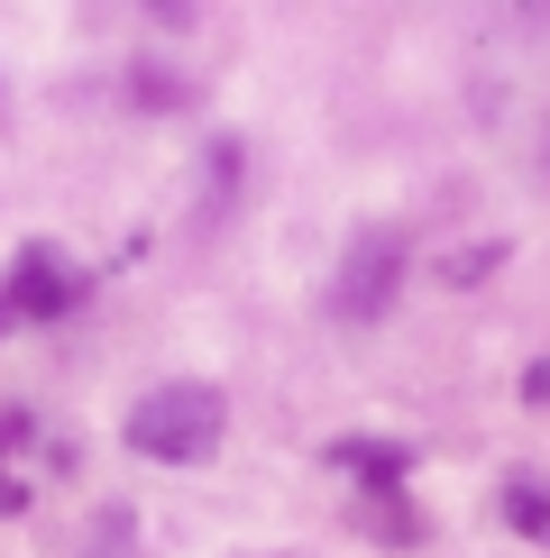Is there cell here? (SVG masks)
I'll use <instances>...</instances> for the list:
<instances>
[{
	"mask_svg": "<svg viewBox=\"0 0 550 558\" xmlns=\"http://www.w3.org/2000/svg\"><path fill=\"white\" fill-rule=\"evenodd\" d=\"M358 531H367V541H385V549H412V541H422V513H412L404 495H367L358 504Z\"/></svg>",
	"mask_w": 550,
	"mask_h": 558,
	"instance_id": "cell-5",
	"label": "cell"
},
{
	"mask_svg": "<svg viewBox=\"0 0 550 558\" xmlns=\"http://www.w3.org/2000/svg\"><path fill=\"white\" fill-rule=\"evenodd\" d=\"M0 330H19V320H10V302H0Z\"/></svg>",
	"mask_w": 550,
	"mask_h": 558,
	"instance_id": "cell-10",
	"label": "cell"
},
{
	"mask_svg": "<svg viewBox=\"0 0 550 558\" xmlns=\"http://www.w3.org/2000/svg\"><path fill=\"white\" fill-rule=\"evenodd\" d=\"M504 531H523V541L550 549V485L541 476H504Z\"/></svg>",
	"mask_w": 550,
	"mask_h": 558,
	"instance_id": "cell-6",
	"label": "cell"
},
{
	"mask_svg": "<svg viewBox=\"0 0 550 558\" xmlns=\"http://www.w3.org/2000/svg\"><path fill=\"white\" fill-rule=\"evenodd\" d=\"M220 422H229V403L212 385H156L129 403V449L156 458V468H193V458L220 449Z\"/></svg>",
	"mask_w": 550,
	"mask_h": 558,
	"instance_id": "cell-1",
	"label": "cell"
},
{
	"mask_svg": "<svg viewBox=\"0 0 550 558\" xmlns=\"http://www.w3.org/2000/svg\"><path fill=\"white\" fill-rule=\"evenodd\" d=\"M504 257H514V239H468V247H450V257H441V284L450 293H477Z\"/></svg>",
	"mask_w": 550,
	"mask_h": 558,
	"instance_id": "cell-7",
	"label": "cell"
},
{
	"mask_svg": "<svg viewBox=\"0 0 550 558\" xmlns=\"http://www.w3.org/2000/svg\"><path fill=\"white\" fill-rule=\"evenodd\" d=\"M331 468H349L367 495H395V485L412 476V449L404 439H331Z\"/></svg>",
	"mask_w": 550,
	"mask_h": 558,
	"instance_id": "cell-4",
	"label": "cell"
},
{
	"mask_svg": "<svg viewBox=\"0 0 550 558\" xmlns=\"http://www.w3.org/2000/svg\"><path fill=\"white\" fill-rule=\"evenodd\" d=\"M514 385H523V403H550V366H523Z\"/></svg>",
	"mask_w": 550,
	"mask_h": 558,
	"instance_id": "cell-9",
	"label": "cell"
},
{
	"mask_svg": "<svg viewBox=\"0 0 550 558\" xmlns=\"http://www.w3.org/2000/svg\"><path fill=\"white\" fill-rule=\"evenodd\" d=\"M404 266H412V239L404 229H358L349 239V257H339V275H331V312L339 320H385L395 312V293H404Z\"/></svg>",
	"mask_w": 550,
	"mask_h": 558,
	"instance_id": "cell-2",
	"label": "cell"
},
{
	"mask_svg": "<svg viewBox=\"0 0 550 558\" xmlns=\"http://www.w3.org/2000/svg\"><path fill=\"white\" fill-rule=\"evenodd\" d=\"M0 302H10V320H64L83 302V275L56 257V247H19L10 284H0Z\"/></svg>",
	"mask_w": 550,
	"mask_h": 558,
	"instance_id": "cell-3",
	"label": "cell"
},
{
	"mask_svg": "<svg viewBox=\"0 0 550 558\" xmlns=\"http://www.w3.org/2000/svg\"><path fill=\"white\" fill-rule=\"evenodd\" d=\"M129 83H138V101H147V110H183V101H193V92H183L175 74H156V64H138Z\"/></svg>",
	"mask_w": 550,
	"mask_h": 558,
	"instance_id": "cell-8",
	"label": "cell"
}]
</instances>
